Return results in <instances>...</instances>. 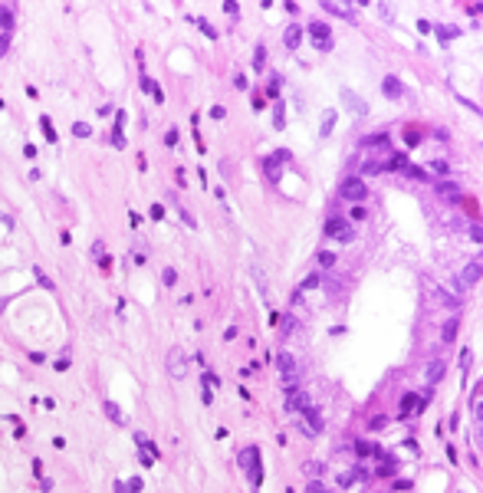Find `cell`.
I'll return each instance as SVG.
<instances>
[{
	"label": "cell",
	"instance_id": "ab89813d",
	"mask_svg": "<svg viewBox=\"0 0 483 493\" xmlns=\"http://www.w3.org/2000/svg\"><path fill=\"white\" fill-rule=\"evenodd\" d=\"M384 424H388V417H375V421H372V431H381Z\"/></svg>",
	"mask_w": 483,
	"mask_h": 493
},
{
	"label": "cell",
	"instance_id": "2e32d148",
	"mask_svg": "<svg viewBox=\"0 0 483 493\" xmlns=\"http://www.w3.org/2000/svg\"><path fill=\"white\" fill-rule=\"evenodd\" d=\"M457 329H460V319L450 316L447 322H444V329H440V339H444V342H454V339H457Z\"/></svg>",
	"mask_w": 483,
	"mask_h": 493
},
{
	"label": "cell",
	"instance_id": "5bb4252c",
	"mask_svg": "<svg viewBox=\"0 0 483 493\" xmlns=\"http://www.w3.org/2000/svg\"><path fill=\"white\" fill-rule=\"evenodd\" d=\"M283 40H286V46H289V50H296L299 40H303V26H299V23H289V26H286V33H283Z\"/></svg>",
	"mask_w": 483,
	"mask_h": 493
},
{
	"label": "cell",
	"instance_id": "d6a6232c",
	"mask_svg": "<svg viewBox=\"0 0 483 493\" xmlns=\"http://www.w3.org/2000/svg\"><path fill=\"white\" fill-rule=\"evenodd\" d=\"M319 286V273H309L306 280H303V289H316Z\"/></svg>",
	"mask_w": 483,
	"mask_h": 493
},
{
	"label": "cell",
	"instance_id": "484cf974",
	"mask_svg": "<svg viewBox=\"0 0 483 493\" xmlns=\"http://www.w3.org/2000/svg\"><path fill=\"white\" fill-rule=\"evenodd\" d=\"M293 329H296V319H293V316L280 319V332H283V339H286V336H289V332H293Z\"/></svg>",
	"mask_w": 483,
	"mask_h": 493
},
{
	"label": "cell",
	"instance_id": "7a4b0ae2",
	"mask_svg": "<svg viewBox=\"0 0 483 493\" xmlns=\"http://www.w3.org/2000/svg\"><path fill=\"white\" fill-rule=\"evenodd\" d=\"M326 237L349 243V240H355V227H352V220H349V217H332L329 224H326Z\"/></svg>",
	"mask_w": 483,
	"mask_h": 493
},
{
	"label": "cell",
	"instance_id": "52a82bcc",
	"mask_svg": "<svg viewBox=\"0 0 483 493\" xmlns=\"http://www.w3.org/2000/svg\"><path fill=\"white\" fill-rule=\"evenodd\" d=\"M306 408H312V398H309L303 388H296V391L286 394V415H303Z\"/></svg>",
	"mask_w": 483,
	"mask_h": 493
},
{
	"label": "cell",
	"instance_id": "7bdbcfd3",
	"mask_svg": "<svg viewBox=\"0 0 483 493\" xmlns=\"http://www.w3.org/2000/svg\"><path fill=\"white\" fill-rule=\"evenodd\" d=\"M391 487H395V490H407V487H411V480H395Z\"/></svg>",
	"mask_w": 483,
	"mask_h": 493
},
{
	"label": "cell",
	"instance_id": "8992f818",
	"mask_svg": "<svg viewBox=\"0 0 483 493\" xmlns=\"http://www.w3.org/2000/svg\"><path fill=\"white\" fill-rule=\"evenodd\" d=\"M477 283H480V260H473L470 266H463L460 273H457V293H467V289H473Z\"/></svg>",
	"mask_w": 483,
	"mask_h": 493
},
{
	"label": "cell",
	"instance_id": "7402d4cb",
	"mask_svg": "<svg viewBox=\"0 0 483 493\" xmlns=\"http://www.w3.org/2000/svg\"><path fill=\"white\" fill-rule=\"evenodd\" d=\"M263 66H266V46L260 43V46H256V53H253V69H256V73H263Z\"/></svg>",
	"mask_w": 483,
	"mask_h": 493
},
{
	"label": "cell",
	"instance_id": "83f0119b",
	"mask_svg": "<svg viewBox=\"0 0 483 493\" xmlns=\"http://www.w3.org/2000/svg\"><path fill=\"white\" fill-rule=\"evenodd\" d=\"M431 171H434V175H444V178H447V175H450V164H447V161H440V158H437V161L431 164Z\"/></svg>",
	"mask_w": 483,
	"mask_h": 493
},
{
	"label": "cell",
	"instance_id": "4fadbf2b",
	"mask_svg": "<svg viewBox=\"0 0 483 493\" xmlns=\"http://www.w3.org/2000/svg\"><path fill=\"white\" fill-rule=\"evenodd\" d=\"M381 92L388 99H401V96H405V86H401V79H398V76H384L381 79Z\"/></svg>",
	"mask_w": 483,
	"mask_h": 493
},
{
	"label": "cell",
	"instance_id": "ba28073f",
	"mask_svg": "<svg viewBox=\"0 0 483 493\" xmlns=\"http://www.w3.org/2000/svg\"><path fill=\"white\" fill-rule=\"evenodd\" d=\"M283 161H289V152H286V148H276V155L263 158V171L270 175V181H280V168H283Z\"/></svg>",
	"mask_w": 483,
	"mask_h": 493
},
{
	"label": "cell",
	"instance_id": "d590c367",
	"mask_svg": "<svg viewBox=\"0 0 483 493\" xmlns=\"http://www.w3.org/2000/svg\"><path fill=\"white\" fill-rule=\"evenodd\" d=\"M250 105H253V109H256V112H260V109H263V105H266V99L260 96V92H256V96H253V102H250Z\"/></svg>",
	"mask_w": 483,
	"mask_h": 493
},
{
	"label": "cell",
	"instance_id": "7c38bea8",
	"mask_svg": "<svg viewBox=\"0 0 483 493\" xmlns=\"http://www.w3.org/2000/svg\"><path fill=\"white\" fill-rule=\"evenodd\" d=\"M444 372H447V362H444V359H434V362L428 365V372H424V382H428V385H437L440 378H444Z\"/></svg>",
	"mask_w": 483,
	"mask_h": 493
},
{
	"label": "cell",
	"instance_id": "cb8c5ba5",
	"mask_svg": "<svg viewBox=\"0 0 483 493\" xmlns=\"http://www.w3.org/2000/svg\"><path fill=\"white\" fill-rule=\"evenodd\" d=\"M405 175H407V178H414V181H428V171H424V168H417V164H407Z\"/></svg>",
	"mask_w": 483,
	"mask_h": 493
},
{
	"label": "cell",
	"instance_id": "6da1fadb",
	"mask_svg": "<svg viewBox=\"0 0 483 493\" xmlns=\"http://www.w3.org/2000/svg\"><path fill=\"white\" fill-rule=\"evenodd\" d=\"M260 460H263V457H260V447H253V444L237 454V464H240V470L250 473L253 487H260V483H263V467H260Z\"/></svg>",
	"mask_w": 483,
	"mask_h": 493
},
{
	"label": "cell",
	"instance_id": "74e56055",
	"mask_svg": "<svg viewBox=\"0 0 483 493\" xmlns=\"http://www.w3.org/2000/svg\"><path fill=\"white\" fill-rule=\"evenodd\" d=\"M201 401H204V405H210V401H214V391H210L207 385H204V391H201Z\"/></svg>",
	"mask_w": 483,
	"mask_h": 493
},
{
	"label": "cell",
	"instance_id": "d4e9b609",
	"mask_svg": "<svg viewBox=\"0 0 483 493\" xmlns=\"http://www.w3.org/2000/svg\"><path fill=\"white\" fill-rule=\"evenodd\" d=\"M191 20H194V23H198V26H201V33H207L210 40H217V30H214V26H210L207 20H201V17H191Z\"/></svg>",
	"mask_w": 483,
	"mask_h": 493
},
{
	"label": "cell",
	"instance_id": "9c48e42d",
	"mask_svg": "<svg viewBox=\"0 0 483 493\" xmlns=\"http://www.w3.org/2000/svg\"><path fill=\"white\" fill-rule=\"evenodd\" d=\"M322 417H319V411L316 408H306L303 411V434H322Z\"/></svg>",
	"mask_w": 483,
	"mask_h": 493
},
{
	"label": "cell",
	"instance_id": "603a6c76",
	"mask_svg": "<svg viewBox=\"0 0 483 493\" xmlns=\"http://www.w3.org/2000/svg\"><path fill=\"white\" fill-rule=\"evenodd\" d=\"M316 257H319V266H322V270H329V266H335V253H332V250H319Z\"/></svg>",
	"mask_w": 483,
	"mask_h": 493
},
{
	"label": "cell",
	"instance_id": "e575fe53",
	"mask_svg": "<svg viewBox=\"0 0 483 493\" xmlns=\"http://www.w3.org/2000/svg\"><path fill=\"white\" fill-rule=\"evenodd\" d=\"M322 490H326V487H322L319 480H309V487H306V493H322Z\"/></svg>",
	"mask_w": 483,
	"mask_h": 493
},
{
	"label": "cell",
	"instance_id": "1f68e13d",
	"mask_svg": "<svg viewBox=\"0 0 483 493\" xmlns=\"http://www.w3.org/2000/svg\"><path fill=\"white\" fill-rule=\"evenodd\" d=\"M437 191H440V194H457V184H454V181H440Z\"/></svg>",
	"mask_w": 483,
	"mask_h": 493
},
{
	"label": "cell",
	"instance_id": "8fae6325",
	"mask_svg": "<svg viewBox=\"0 0 483 493\" xmlns=\"http://www.w3.org/2000/svg\"><path fill=\"white\" fill-rule=\"evenodd\" d=\"M378 164H381V171H405L407 168V155L405 152H388V158L378 161Z\"/></svg>",
	"mask_w": 483,
	"mask_h": 493
},
{
	"label": "cell",
	"instance_id": "d6986e66",
	"mask_svg": "<svg viewBox=\"0 0 483 493\" xmlns=\"http://www.w3.org/2000/svg\"><path fill=\"white\" fill-rule=\"evenodd\" d=\"M365 148H384V145H388V135H384V131H378V135H365Z\"/></svg>",
	"mask_w": 483,
	"mask_h": 493
},
{
	"label": "cell",
	"instance_id": "f35d334b",
	"mask_svg": "<svg viewBox=\"0 0 483 493\" xmlns=\"http://www.w3.org/2000/svg\"><path fill=\"white\" fill-rule=\"evenodd\" d=\"M165 142H168V145H178V129H168V135H165Z\"/></svg>",
	"mask_w": 483,
	"mask_h": 493
},
{
	"label": "cell",
	"instance_id": "60d3db41",
	"mask_svg": "<svg viewBox=\"0 0 483 493\" xmlns=\"http://www.w3.org/2000/svg\"><path fill=\"white\" fill-rule=\"evenodd\" d=\"M233 86H237V89H247V76H240V73H237V76H233Z\"/></svg>",
	"mask_w": 483,
	"mask_h": 493
},
{
	"label": "cell",
	"instance_id": "836d02e7",
	"mask_svg": "<svg viewBox=\"0 0 483 493\" xmlns=\"http://www.w3.org/2000/svg\"><path fill=\"white\" fill-rule=\"evenodd\" d=\"M181 220H184V224H187L191 230L198 227V220H194V214H191V210H184V208H181Z\"/></svg>",
	"mask_w": 483,
	"mask_h": 493
},
{
	"label": "cell",
	"instance_id": "30bf717a",
	"mask_svg": "<svg viewBox=\"0 0 483 493\" xmlns=\"http://www.w3.org/2000/svg\"><path fill=\"white\" fill-rule=\"evenodd\" d=\"M414 408H421L417 391H405V394H401V401H398V417H411V415H414Z\"/></svg>",
	"mask_w": 483,
	"mask_h": 493
},
{
	"label": "cell",
	"instance_id": "9a60e30c",
	"mask_svg": "<svg viewBox=\"0 0 483 493\" xmlns=\"http://www.w3.org/2000/svg\"><path fill=\"white\" fill-rule=\"evenodd\" d=\"M342 99H345V105H349V109L355 112V115H362V112L368 109V105H365V102H362V99H358V96H355L352 89H342Z\"/></svg>",
	"mask_w": 483,
	"mask_h": 493
},
{
	"label": "cell",
	"instance_id": "f546056e",
	"mask_svg": "<svg viewBox=\"0 0 483 493\" xmlns=\"http://www.w3.org/2000/svg\"><path fill=\"white\" fill-rule=\"evenodd\" d=\"M470 411H473V417L480 421V385L473 388V405H470Z\"/></svg>",
	"mask_w": 483,
	"mask_h": 493
},
{
	"label": "cell",
	"instance_id": "e0dca14e",
	"mask_svg": "<svg viewBox=\"0 0 483 493\" xmlns=\"http://www.w3.org/2000/svg\"><path fill=\"white\" fill-rule=\"evenodd\" d=\"M326 10H332V13H342V17H349V20H355V3H335V0H326Z\"/></svg>",
	"mask_w": 483,
	"mask_h": 493
},
{
	"label": "cell",
	"instance_id": "44dd1931",
	"mask_svg": "<svg viewBox=\"0 0 483 493\" xmlns=\"http://www.w3.org/2000/svg\"><path fill=\"white\" fill-rule=\"evenodd\" d=\"M332 129H335V109H326V115H322V135H332Z\"/></svg>",
	"mask_w": 483,
	"mask_h": 493
},
{
	"label": "cell",
	"instance_id": "b9f144b4",
	"mask_svg": "<svg viewBox=\"0 0 483 493\" xmlns=\"http://www.w3.org/2000/svg\"><path fill=\"white\" fill-rule=\"evenodd\" d=\"M352 220H365V208H352Z\"/></svg>",
	"mask_w": 483,
	"mask_h": 493
},
{
	"label": "cell",
	"instance_id": "8d00e7d4",
	"mask_svg": "<svg viewBox=\"0 0 483 493\" xmlns=\"http://www.w3.org/2000/svg\"><path fill=\"white\" fill-rule=\"evenodd\" d=\"M224 115H227L224 105H214V109H210V119H224Z\"/></svg>",
	"mask_w": 483,
	"mask_h": 493
},
{
	"label": "cell",
	"instance_id": "3957f363",
	"mask_svg": "<svg viewBox=\"0 0 483 493\" xmlns=\"http://www.w3.org/2000/svg\"><path fill=\"white\" fill-rule=\"evenodd\" d=\"M165 368H168V375L175 378V382H181L187 375V355H184V349H168V359H165Z\"/></svg>",
	"mask_w": 483,
	"mask_h": 493
},
{
	"label": "cell",
	"instance_id": "ee69618b",
	"mask_svg": "<svg viewBox=\"0 0 483 493\" xmlns=\"http://www.w3.org/2000/svg\"><path fill=\"white\" fill-rule=\"evenodd\" d=\"M322 493H329V490H322Z\"/></svg>",
	"mask_w": 483,
	"mask_h": 493
},
{
	"label": "cell",
	"instance_id": "ffe728a7",
	"mask_svg": "<svg viewBox=\"0 0 483 493\" xmlns=\"http://www.w3.org/2000/svg\"><path fill=\"white\" fill-rule=\"evenodd\" d=\"M303 470H306L309 480H319V477H322V464H319V460H306V464H303Z\"/></svg>",
	"mask_w": 483,
	"mask_h": 493
},
{
	"label": "cell",
	"instance_id": "ac0fdd59",
	"mask_svg": "<svg viewBox=\"0 0 483 493\" xmlns=\"http://www.w3.org/2000/svg\"><path fill=\"white\" fill-rule=\"evenodd\" d=\"M355 454H358V457H375V454H378V444H372V441H355Z\"/></svg>",
	"mask_w": 483,
	"mask_h": 493
},
{
	"label": "cell",
	"instance_id": "4dcf8cb0",
	"mask_svg": "<svg viewBox=\"0 0 483 493\" xmlns=\"http://www.w3.org/2000/svg\"><path fill=\"white\" fill-rule=\"evenodd\" d=\"M161 280H165V286H175L178 283V270H175V266H168L165 273H161Z\"/></svg>",
	"mask_w": 483,
	"mask_h": 493
},
{
	"label": "cell",
	"instance_id": "277c9868",
	"mask_svg": "<svg viewBox=\"0 0 483 493\" xmlns=\"http://www.w3.org/2000/svg\"><path fill=\"white\" fill-rule=\"evenodd\" d=\"M306 33H309V40H312V46H319V50H322V53H329V50H332V46H335V43H332V30H329V23H309V26H306Z\"/></svg>",
	"mask_w": 483,
	"mask_h": 493
},
{
	"label": "cell",
	"instance_id": "f1b7e54d",
	"mask_svg": "<svg viewBox=\"0 0 483 493\" xmlns=\"http://www.w3.org/2000/svg\"><path fill=\"white\" fill-rule=\"evenodd\" d=\"M457 33H460L457 26H437V36H440V40H454Z\"/></svg>",
	"mask_w": 483,
	"mask_h": 493
},
{
	"label": "cell",
	"instance_id": "5b68a950",
	"mask_svg": "<svg viewBox=\"0 0 483 493\" xmlns=\"http://www.w3.org/2000/svg\"><path fill=\"white\" fill-rule=\"evenodd\" d=\"M339 197L342 201H365L368 187H365L362 178H345V181H339Z\"/></svg>",
	"mask_w": 483,
	"mask_h": 493
},
{
	"label": "cell",
	"instance_id": "4316f807",
	"mask_svg": "<svg viewBox=\"0 0 483 493\" xmlns=\"http://www.w3.org/2000/svg\"><path fill=\"white\" fill-rule=\"evenodd\" d=\"M283 122H286V115H283V102H276V112H273V129H286Z\"/></svg>",
	"mask_w": 483,
	"mask_h": 493
}]
</instances>
